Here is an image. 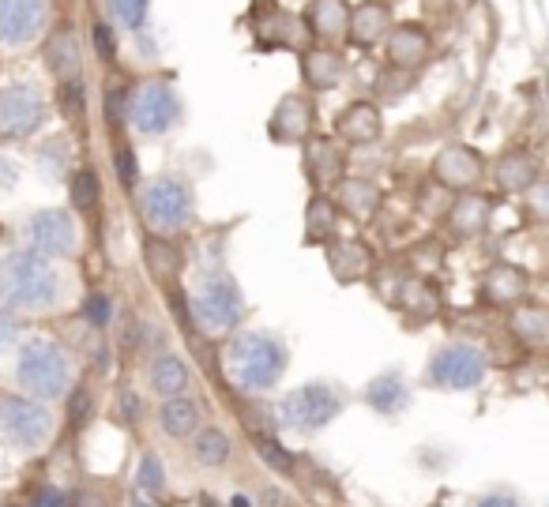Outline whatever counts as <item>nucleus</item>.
<instances>
[{"instance_id":"49530a36","label":"nucleus","mask_w":549,"mask_h":507,"mask_svg":"<svg viewBox=\"0 0 549 507\" xmlns=\"http://www.w3.org/2000/svg\"><path fill=\"white\" fill-rule=\"evenodd\" d=\"M91 42H95L102 61H113V57H117V38H113V31L106 23H95V27H91Z\"/></svg>"},{"instance_id":"5701e85b","label":"nucleus","mask_w":549,"mask_h":507,"mask_svg":"<svg viewBox=\"0 0 549 507\" xmlns=\"http://www.w3.org/2000/svg\"><path fill=\"white\" fill-rule=\"evenodd\" d=\"M200 425H204V410H200V402L189 399V395L166 399L162 410H158V429L166 432L170 440H192Z\"/></svg>"},{"instance_id":"ea45409f","label":"nucleus","mask_w":549,"mask_h":507,"mask_svg":"<svg viewBox=\"0 0 549 507\" xmlns=\"http://www.w3.org/2000/svg\"><path fill=\"white\" fill-rule=\"evenodd\" d=\"M91 417H95L91 391H87V387H72V391H68V421H72V429H83Z\"/></svg>"},{"instance_id":"7c9ffc66","label":"nucleus","mask_w":549,"mask_h":507,"mask_svg":"<svg viewBox=\"0 0 549 507\" xmlns=\"http://www.w3.org/2000/svg\"><path fill=\"white\" fill-rule=\"evenodd\" d=\"M335 230H339V207L328 192H316L305 203V245H328L335 241Z\"/></svg>"},{"instance_id":"1a4fd4ad","label":"nucleus","mask_w":549,"mask_h":507,"mask_svg":"<svg viewBox=\"0 0 549 507\" xmlns=\"http://www.w3.org/2000/svg\"><path fill=\"white\" fill-rule=\"evenodd\" d=\"M192 316L204 331H234L245 316V301L237 282L226 271H211L192 293Z\"/></svg>"},{"instance_id":"6ab92c4d","label":"nucleus","mask_w":549,"mask_h":507,"mask_svg":"<svg viewBox=\"0 0 549 507\" xmlns=\"http://www.w3.org/2000/svg\"><path fill=\"white\" fill-rule=\"evenodd\" d=\"M346 72V61L339 49L331 46H309L301 49V79L309 83V91L328 94L339 87V79Z\"/></svg>"},{"instance_id":"864d4df0","label":"nucleus","mask_w":549,"mask_h":507,"mask_svg":"<svg viewBox=\"0 0 549 507\" xmlns=\"http://www.w3.org/2000/svg\"><path fill=\"white\" fill-rule=\"evenodd\" d=\"M128 504H132V507H155V500H151V496H147V492L132 489V492H128Z\"/></svg>"},{"instance_id":"bb28decb","label":"nucleus","mask_w":549,"mask_h":507,"mask_svg":"<svg viewBox=\"0 0 549 507\" xmlns=\"http://www.w3.org/2000/svg\"><path fill=\"white\" fill-rule=\"evenodd\" d=\"M192 459H196V466H204V470H222V466H230V459H234V440H230V432L219 429V425H200L196 436H192Z\"/></svg>"},{"instance_id":"a18cd8bd","label":"nucleus","mask_w":549,"mask_h":507,"mask_svg":"<svg viewBox=\"0 0 549 507\" xmlns=\"http://www.w3.org/2000/svg\"><path fill=\"white\" fill-rule=\"evenodd\" d=\"M106 117H110V128H121L128 121V91L125 87H113L110 102H106Z\"/></svg>"},{"instance_id":"9d476101","label":"nucleus","mask_w":549,"mask_h":507,"mask_svg":"<svg viewBox=\"0 0 549 507\" xmlns=\"http://www.w3.org/2000/svg\"><path fill=\"white\" fill-rule=\"evenodd\" d=\"M23 241L31 252L46 256V260H61V256H76L79 252V226L68 211L46 207V211H31L23 218Z\"/></svg>"},{"instance_id":"8fccbe9b","label":"nucleus","mask_w":549,"mask_h":507,"mask_svg":"<svg viewBox=\"0 0 549 507\" xmlns=\"http://www.w3.org/2000/svg\"><path fill=\"white\" fill-rule=\"evenodd\" d=\"M68 507H110V500L95 489H76L68 496Z\"/></svg>"},{"instance_id":"5fc2aeb1","label":"nucleus","mask_w":549,"mask_h":507,"mask_svg":"<svg viewBox=\"0 0 549 507\" xmlns=\"http://www.w3.org/2000/svg\"><path fill=\"white\" fill-rule=\"evenodd\" d=\"M230 507H256V500H252V496H245V492H237L234 500H230Z\"/></svg>"},{"instance_id":"79ce46f5","label":"nucleus","mask_w":549,"mask_h":507,"mask_svg":"<svg viewBox=\"0 0 549 507\" xmlns=\"http://www.w3.org/2000/svg\"><path fill=\"white\" fill-rule=\"evenodd\" d=\"M113 166H117V181H121L125 188L140 185V158H136V151H132V147H121V151H117V158H113Z\"/></svg>"},{"instance_id":"4468645a","label":"nucleus","mask_w":549,"mask_h":507,"mask_svg":"<svg viewBox=\"0 0 549 507\" xmlns=\"http://www.w3.org/2000/svg\"><path fill=\"white\" fill-rule=\"evenodd\" d=\"M313 117V102L305 94H286V98H279V106L271 109L267 136L275 143H305L313 136Z\"/></svg>"},{"instance_id":"603ef678","label":"nucleus","mask_w":549,"mask_h":507,"mask_svg":"<svg viewBox=\"0 0 549 507\" xmlns=\"http://www.w3.org/2000/svg\"><path fill=\"white\" fill-rule=\"evenodd\" d=\"M474 507H527L519 496H512V492H489V496H482Z\"/></svg>"},{"instance_id":"6e6552de","label":"nucleus","mask_w":549,"mask_h":507,"mask_svg":"<svg viewBox=\"0 0 549 507\" xmlns=\"http://www.w3.org/2000/svg\"><path fill=\"white\" fill-rule=\"evenodd\" d=\"M140 215L155 237L181 233L192 222V192L173 177H158L140 192Z\"/></svg>"},{"instance_id":"c756f323","label":"nucleus","mask_w":549,"mask_h":507,"mask_svg":"<svg viewBox=\"0 0 549 507\" xmlns=\"http://www.w3.org/2000/svg\"><path fill=\"white\" fill-rule=\"evenodd\" d=\"M147 384H151V391H155L158 399H177V395L189 391L192 372L177 354H162V357H155V365L147 372Z\"/></svg>"},{"instance_id":"7ed1b4c3","label":"nucleus","mask_w":549,"mask_h":507,"mask_svg":"<svg viewBox=\"0 0 549 507\" xmlns=\"http://www.w3.org/2000/svg\"><path fill=\"white\" fill-rule=\"evenodd\" d=\"M16 380L34 402L64 399L72 391V357L53 338H31L19 350Z\"/></svg>"},{"instance_id":"f8f14e48","label":"nucleus","mask_w":549,"mask_h":507,"mask_svg":"<svg viewBox=\"0 0 549 507\" xmlns=\"http://www.w3.org/2000/svg\"><path fill=\"white\" fill-rule=\"evenodd\" d=\"M482 177H486V162L467 143H448L433 158V181L448 192H474L482 185Z\"/></svg>"},{"instance_id":"412c9836","label":"nucleus","mask_w":549,"mask_h":507,"mask_svg":"<svg viewBox=\"0 0 549 507\" xmlns=\"http://www.w3.org/2000/svg\"><path fill=\"white\" fill-rule=\"evenodd\" d=\"M343 166H346V154L335 139H309L305 147V173L320 192L324 188H335L343 181Z\"/></svg>"},{"instance_id":"423d86ee","label":"nucleus","mask_w":549,"mask_h":507,"mask_svg":"<svg viewBox=\"0 0 549 507\" xmlns=\"http://www.w3.org/2000/svg\"><path fill=\"white\" fill-rule=\"evenodd\" d=\"M57 421L49 414L46 402H34L27 395H8L0 399V436L16 451H38L53 440Z\"/></svg>"},{"instance_id":"09e8293b","label":"nucleus","mask_w":549,"mask_h":507,"mask_svg":"<svg viewBox=\"0 0 549 507\" xmlns=\"http://www.w3.org/2000/svg\"><path fill=\"white\" fill-rule=\"evenodd\" d=\"M16 338H19V316L12 308L0 305V350H4L8 342H16Z\"/></svg>"},{"instance_id":"0eeeda50","label":"nucleus","mask_w":549,"mask_h":507,"mask_svg":"<svg viewBox=\"0 0 549 507\" xmlns=\"http://www.w3.org/2000/svg\"><path fill=\"white\" fill-rule=\"evenodd\" d=\"M486 350H478L474 342H448L425 365V384L440 391H471L486 380Z\"/></svg>"},{"instance_id":"2f4dec72","label":"nucleus","mask_w":549,"mask_h":507,"mask_svg":"<svg viewBox=\"0 0 549 507\" xmlns=\"http://www.w3.org/2000/svg\"><path fill=\"white\" fill-rule=\"evenodd\" d=\"M489 222V200L478 192H459V200H452L448 207V226L459 237H478Z\"/></svg>"},{"instance_id":"4c0bfd02","label":"nucleus","mask_w":549,"mask_h":507,"mask_svg":"<svg viewBox=\"0 0 549 507\" xmlns=\"http://www.w3.org/2000/svg\"><path fill=\"white\" fill-rule=\"evenodd\" d=\"M110 16L125 27V31H140L147 16H151V0H106Z\"/></svg>"},{"instance_id":"ddd939ff","label":"nucleus","mask_w":549,"mask_h":507,"mask_svg":"<svg viewBox=\"0 0 549 507\" xmlns=\"http://www.w3.org/2000/svg\"><path fill=\"white\" fill-rule=\"evenodd\" d=\"M46 0H0V46L23 49L46 31Z\"/></svg>"},{"instance_id":"f257e3e1","label":"nucleus","mask_w":549,"mask_h":507,"mask_svg":"<svg viewBox=\"0 0 549 507\" xmlns=\"http://www.w3.org/2000/svg\"><path fill=\"white\" fill-rule=\"evenodd\" d=\"M61 301V271L31 248L0 256V305L12 312H49Z\"/></svg>"},{"instance_id":"c85d7f7f","label":"nucleus","mask_w":549,"mask_h":507,"mask_svg":"<svg viewBox=\"0 0 549 507\" xmlns=\"http://www.w3.org/2000/svg\"><path fill=\"white\" fill-rule=\"evenodd\" d=\"M365 402L384 417L403 414L410 406V387L399 372H384V376H377V380L365 384Z\"/></svg>"},{"instance_id":"58836bf2","label":"nucleus","mask_w":549,"mask_h":507,"mask_svg":"<svg viewBox=\"0 0 549 507\" xmlns=\"http://www.w3.org/2000/svg\"><path fill=\"white\" fill-rule=\"evenodd\" d=\"M256 455H260L271 470H279V474H290V470H294V455H290L279 440H271V436H260V440H256Z\"/></svg>"},{"instance_id":"b1692460","label":"nucleus","mask_w":549,"mask_h":507,"mask_svg":"<svg viewBox=\"0 0 549 507\" xmlns=\"http://www.w3.org/2000/svg\"><path fill=\"white\" fill-rule=\"evenodd\" d=\"M328 267L335 282H358V278L369 275V267H373V252L361 245V241H328Z\"/></svg>"},{"instance_id":"aec40b11","label":"nucleus","mask_w":549,"mask_h":507,"mask_svg":"<svg viewBox=\"0 0 549 507\" xmlns=\"http://www.w3.org/2000/svg\"><path fill=\"white\" fill-rule=\"evenodd\" d=\"M380 132H384V117H380V106H373V102H350L335 117V136L343 143H354V147L377 143Z\"/></svg>"},{"instance_id":"9b49d317","label":"nucleus","mask_w":549,"mask_h":507,"mask_svg":"<svg viewBox=\"0 0 549 507\" xmlns=\"http://www.w3.org/2000/svg\"><path fill=\"white\" fill-rule=\"evenodd\" d=\"M49 117V102L42 98L38 83L31 79H19V83H8L0 91V132L4 136H31L38 132Z\"/></svg>"},{"instance_id":"c03bdc74","label":"nucleus","mask_w":549,"mask_h":507,"mask_svg":"<svg viewBox=\"0 0 549 507\" xmlns=\"http://www.w3.org/2000/svg\"><path fill=\"white\" fill-rule=\"evenodd\" d=\"M61 113L68 121H83V87L76 83H61Z\"/></svg>"},{"instance_id":"de8ad7c7","label":"nucleus","mask_w":549,"mask_h":507,"mask_svg":"<svg viewBox=\"0 0 549 507\" xmlns=\"http://www.w3.org/2000/svg\"><path fill=\"white\" fill-rule=\"evenodd\" d=\"M27 507H64V492L57 489V485H49V481H42V485L31 492V504Z\"/></svg>"},{"instance_id":"f704fd0d","label":"nucleus","mask_w":549,"mask_h":507,"mask_svg":"<svg viewBox=\"0 0 549 507\" xmlns=\"http://www.w3.org/2000/svg\"><path fill=\"white\" fill-rule=\"evenodd\" d=\"M143 260H147V267H151V275H155L158 282H166V278H173L181 271V252H177L173 241H166V237H151L147 248H143Z\"/></svg>"},{"instance_id":"f3484780","label":"nucleus","mask_w":549,"mask_h":507,"mask_svg":"<svg viewBox=\"0 0 549 507\" xmlns=\"http://www.w3.org/2000/svg\"><path fill=\"white\" fill-rule=\"evenodd\" d=\"M395 19L392 8L384 0H365L358 8H350V23H346V38L358 49H377L384 46V38L392 34Z\"/></svg>"},{"instance_id":"39448f33","label":"nucleus","mask_w":549,"mask_h":507,"mask_svg":"<svg viewBox=\"0 0 549 507\" xmlns=\"http://www.w3.org/2000/svg\"><path fill=\"white\" fill-rule=\"evenodd\" d=\"M181 117H185L181 94L173 91L170 83H162V79H147V83H140L136 91L128 94V121H132V128L140 136H170L173 128L181 124Z\"/></svg>"},{"instance_id":"72a5a7b5","label":"nucleus","mask_w":549,"mask_h":507,"mask_svg":"<svg viewBox=\"0 0 549 507\" xmlns=\"http://www.w3.org/2000/svg\"><path fill=\"white\" fill-rule=\"evenodd\" d=\"M508 327L523 346H546L549 312L542 305H516V312L508 316Z\"/></svg>"},{"instance_id":"cd10ccee","label":"nucleus","mask_w":549,"mask_h":507,"mask_svg":"<svg viewBox=\"0 0 549 507\" xmlns=\"http://www.w3.org/2000/svg\"><path fill=\"white\" fill-rule=\"evenodd\" d=\"M493 181L501 192H527V188L538 181V162H534V154L527 151H508L497 158V166H493Z\"/></svg>"},{"instance_id":"a878e982","label":"nucleus","mask_w":549,"mask_h":507,"mask_svg":"<svg viewBox=\"0 0 549 507\" xmlns=\"http://www.w3.org/2000/svg\"><path fill=\"white\" fill-rule=\"evenodd\" d=\"M395 308L407 312L410 320H433L440 312V290L429 278L414 275L395 290Z\"/></svg>"},{"instance_id":"a19ab883","label":"nucleus","mask_w":549,"mask_h":507,"mask_svg":"<svg viewBox=\"0 0 549 507\" xmlns=\"http://www.w3.org/2000/svg\"><path fill=\"white\" fill-rule=\"evenodd\" d=\"M83 316H87V323H91L95 331H102L113 316L110 297H106V293H87V301H83Z\"/></svg>"},{"instance_id":"dca6fc26","label":"nucleus","mask_w":549,"mask_h":507,"mask_svg":"<svg viewBox=\"0 0 549 507\" xmlns=\"http://www.w3.org/2000/svg\"><path fill=\"white\" fill-rule=\"evenodd\" d=\"M429 34L418 23H399L392 27V34L384 38V57H388V68L395 72H418L425 61H429Z\"/></svg>"},{"instance_id":"6e6d98bb","label":"nucleus","mask_w":549,"mask_h":507,"mask_svg":"<svg viewBox=\"0 0 549 507\" xmlns=\"http://www.w3.org/2000/svg\"><path fill=\"white\" fill-rule=\"evenodd\" d=\"M264 500H267V507H283V504H286V500H283V496H279L275 489H267V492H264Z\"/></svg>"},{"instance_id":"4d7b16f0","label":"nucleus","mask_w":549,"mask_h":507,"mask_svg":"<svg viewBox=\"0 0 549 507\" xmlns=\"http://www.w3.org/2000/svg\"><path fill=\"white\" fill-rule=\"evenodd\" d=\"M200 504H204V507H219L215 500H211V496H200Z\"/></svg>"},{"instance_id":"e433bc0d","label":"nucleus","mask_w":549,"mask_h":507,"mask_svg":"<svg viewBox=\"0 0 549 507\" xmlns=\"http://www.w3.org/2000/svg\"><path fill=\"white\" fill-rule=\"evenodd\" d=\"M132 489L147 492L151 500H158L162 492H166V466H162V459H158L155 451H147L140 459V470H136V485Z\"/></svg>"},{"instance_id":"2eb2a0df","label":"nucleus","mask_w":549,"mask_h":507,"mask_svg":"<svg viewBox=\"0 0 549 507\" xmlns=\"http://www.w3.org/2000/svg\"><path fill=\"white\" fill-rule=\"evenodd\" d=\"M252 31H256V42L267 49H305V23L298 16H290L286 8H260L256 19H252Z\"/></svg>"},{"instance_id":"4be33fe9","label":"nucleus","mask_w":549,"mask_h":507,"mask_svg":"<svg viewBox=\"0 0 549 507\" xmlns=\"http://www.w3.org/2000/svg\"><path fill=\"white\" fill-rule=\"evenodd\" d=\"M482 297L497 308L523 305V297H527V271H523V267H512V263L489 267L486 278H482Z\"/></svg>"},{"instance_id":"20e7f679","label":"nucleus","mask_w":549,"mask_h":507,"mask_svg":"<svg viewBox=\"0 0 549 507\" xmlns=\"http://www.w3.org/2000/svg\"><path fill=\"white\" fill-rule=\"evenodd\" d=\"M346 410V395L343 387L328 384V380H316V384H301L290 395L279 399L275 421L279 429L298 432V436H316Z\"/></svg>"},{"instance_id":"473e14b6","label":"nucleus","mask_w":549,"mask_h":507,"mask_svg":"<svg viewBox=\"0 0 549 507\" xmlns=\"http://www.w3.org/2000/svg\"><path fill=\"white\" fill-rule=\"evenodd\" d=\"M46 64L49 72L61 83H76L79 79V42L72 31H53L46 42Z\"/></svg>"},{"instance_id":"37998d69","label":"nucleus","mask_w":549,"mask_h":507,"mask_svg":"<svg viewBox=\"0 0 549 507\" xmlns=\"http://www.w3.org/2000/svg\"><path fill=\"white\" fill-rule=\"evenodd\" d=\"M117 417H121L125 425H140L143 421V399L132 387H121V391H117Z\"/></svg>"},{"instance_id":"a211bd4d","label":"nucleus","mask_w":549,"mask_h":507,"mask_svg":"<svg viewBox=\"0 0 549 507\" xmlns=\"http://www.w3.org/2000/svg\"><path fill=\"white\" fill-rule=\"evenodd\" d=\"M301 23H305L309 38H316L320 46H335V42H343L346 38L350 4H346V0H309Z\"/></svg>"},{"instance_id":"c9c22d12","label":"nucleus","mask_w":549,"mask_h":507,"mask_svg":"<svg viewBox=\"0 0 549 507\" xmlns=\"http://www.w3.org/2000/svg\"><path fill=\"white\" fill-rule=\"evenodd\" d=\"M68 192H72V207H76V211H83V215H91L98 203H102V181H98L95 169H87V166L72 173Z\"/></svg>"},{"instance_id":"393cba45","label":"nucleus","mask_w":549,"mask_h":507,"mask_svg":"<svg viewBox=\"0 0 549 507\" xmlns=\"http://www.w3.org/2000/svg\"><path fill=\"white\" fill-rule=\"evenodd\" d=\"M339 200H335V207L339 211H346L350 218H373L380 211V185L377 181H369V177H343L339 181Z\"/></svg>"},{"instance_id":"3c124183","label":"nucleus","mask_w":549,"mask_h":507,"mask_svg":"<svg viewBox=\"0 0 549 507\" xmlns=\"http://www.w3.org/2000/svg\"><path fill=\"white\" fill-rule=\"evenodd\" d=\"M16 185H19V166L8 158V154H0V188H4V192H12Z\"/></svg>"},{"instance_id":"f03ea898","label":"nucleus","mask_w":549,"mask_h":507,"mask_svg":"<svg viewBox=\"0 0 549 507\" xmlns=\"http://www.w3.org/2000/svg\"><path fill=\"white\" fill-rule=\"evenodd\" d=\"M286 354L283 338L267 335V331H237L226 346V376L237 391L264 395L271 387H279L286 376Z\"/></svg>"}]
</instances>
